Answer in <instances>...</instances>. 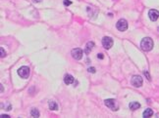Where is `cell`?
<instances>
[{
    "label": "cell",
    "instance_id": "obj_4",
    "mask_svg": "<svg viewBox=\"0 0 159 118\" xmlns=\"http://www.w3.org/2000/svg\"><path fill=\"white\" fill-rule=\"evenodd\" d=\"M18 74L21 78L27 79L29 76V68L28 67H21L18 69Z\"/></svg>",
    "mask_w": 159,
    "mask_h": 118
},
{
    "label": "cell",
    "instance_id": "obj_3",
    "mask_svg": "<svg viewBox=\"0 0 159 118\" xmlns=\"http://www.w3.org/2000/svg\"><path fill=\"white\" fill-rule=\"evenodd\" d=\"M131 83L133 86H135V87L140 88L142 86V77L141 75H134L131 79Z\"/></svg>",
    "mask_w": 159,
    "mask_h": 118
},
{
    "label": "cell",
    "instance_id": "obj_22",
    "mask_svg": "<svg viewBox=\"0 0 159 118\" xmlns=\"http://www.w3.org/2000/svg\"><path fill=\"white\" fill-rule=\"evenodd\" d=\"M0 87H1V93L4 91V88H3V86H2V84H1V86H0Z\"/></svg>",
    "mask_w": 159,
    "mask_h": 118
},
{
    "label": "cell",
    "instance_id": "obj_1",
    "mask_svg": "<svg viewBox=\"0 0 159 118\" xmlns=\"http://www.w3.org/2000/svg\"><path fill=\"white\" fill-rule=\"evenodd\" d=\"M153 46H154V42L150 37H144L141 41V48L145 52L151 51L153 49Z\"/></svg>",
    "mask_w": 159,
    "mask_h": 118
},
{
    "label": "cell",
    "instance_id": "obj_9",
    "mask_svg": "<svg viewBox=\"0 0 159 118\" xmlns=\"http://www.w3.org/2000/svg\"><path fill=\"white\" fill-rule=\"evenodd\" d=\"M94 47V43L92 41H89L87 43V45H86V49H84V53L87 54V55H88V54L91 52L92 48Z\"/></svg>",
    "mask_w": 159,
    "mask_h": 118
},
{
    "label": "cell",
    "instance_id": "obj_17",
    "mask_svg": "<svg viewBox=\"0 0 159 118\" xmlns=\"http://www.w3.org/2000/svg\"><path fill=\"white\" fill-rule=\"evenodd\" d=\"M143 73H144V75H145V77L147 78V80H148V81H150V80H151V77H150L149 73H148V71L145 70V71H143Z\"/></svg>",
    "mask_w": 159,
    "mask_h": 118
},
{
    "label": "cell",
    "instance_id": "obj_7",
    "mask_svg": "<svg viewBox=\"0 0 159 118\" xmlns=\"http://www.w3.org/2000/svg\"><path fill=\"white\" fill-rule=\"evenodd\" d=\"M71 55L72 57L77 60V61H80L82 58V55H83V52L81 48H75V49H73L72 52H71Z\"/></svg>",
    "mask_w": 159,
    "mask_h": 118
},
{
    "label": "cell",
    "instance_id": "obj_18",
    "mask_svg": "<svg viewBox=\"0 0 159 118\" xmlns=\"http://www.w3.org/2000/svg\"><path fill=\"white\" fill-rule=\"evenodd\" d=\"M63 3H64L65 6H70V5L72 4V1H70V0H64V1H63Z\"/></svg>",
    "mask_w": 159,
    "mask_h": 118
},
{
    "label": "cell",
    "instance_id": "obj_11",
    "mask_svg": "<svg viewBox=\"0 0 159 118\" xmlns=\"http://www.w3.org/2000/svg\"><path fill=\"white\" fill-rule=\"evenodd\" d=\"M48 107H49L50 110H53V111L58 110V104H57V103L54 102V101H50V102L48 103Z\"/></svg>",
    "mask_w": 159,
    "mask_h": 118
},
{
    "label": "cell",
    "instance_id": "obj_20",
    "mask_svg": "<svg viewBox=\"0 0 159 118\" xmlns=\"http://www.w3.org/2000/svg\"><path fill=\"white\" fill-rule=\"evenodd\" d=\"M97 57H98V59H100V60H102V59L104 58V56L102 55V54H98V55H97Z\"/></svg>",
    "mask_w": 159,
    "mask_h": 118
},
{
    "label": "cell",
    "instance_id": "obj_24",
    "mask_svg": "<svg viewBox=\"0 0 159 118\" xmlns=\"http://www.w3.org/2000/svg\"><path fill=\"white\" fill-rule=\"evenodd\" d=\"M158 30H159V27H158Z\"/></svg>",
    "mask_w": 159,
    "mask_h": 118
},
{
    "label": "cell",
    "instance_id": "obj_10",
    "mask_svg": "<svg viewBox=\"0 0 159 118\" xmlns=\"http://www.w3.org/2000/svg\"><path fill=\"white\" fill-rule=\"evenodd\" d=\"M74 77L72 76L71 74H65V76H64V82H65V84H67V85H71L73 82H74Z\"/></svg>",
    "mask_w": 159,
    "mask_h": 118
},
{
    "label": "cell",
    "instance_id": "obj_23",
    "mask_svg": "<svg viewBox=\"0 0 159 118\" xmlns=\"http://www.w3.org/2000/svg\"><path fill=\"white\" fill-rule=\"evenodd\" d=\"M35 2H39V1H41V0H34Z\"/></svg>",
    "mask_w": 159,
    "mask_h": 118
},
{
    "label": "cell",
    "instance_id": "obj_2",
    "mask_svg": "<svg viewBox=\"0 0 159 118\" xmlns=\"http://www.w3.org/2000/svg\"><path fill=\"white\" fill-rule=\"evenodd\" d=\"M104 103L105 105L109 107L110 109H112L113 111H117L119 109V104L117 103V101L114 100V99H107L104 101Z\"/></svg>",
    "mask_w": 159,
    "mask_h": 118
},
{
    "label": "cell",
    "instance_id": "obj_21",
    "mask_svg": "<svg viewBox=\"0 0 159 118\" xmlns=\"http://www.w3.org/2000/svg\"><path fill=\"white\" fill-rule=\"evenodd\" d=\"M1 117H10V116L7 114H1Z\"/></svg>",
    "mask_w": 159,
    "mask_h": 118
},
{
    "label": "cell",
    "instance_id": "obj_13",
    "mask_svg": "<svg viewBox=\"0 0 159 118\" xmlns=\"http://www.w3.org/2000/svg\"><path fill=\"white\" fill-rule=\"evenodd\" d=\"M152 115H153V111H152V109H151V108H146V109L143 111V114H142V116H143L144 118L151 117Z\"/></svg>",
    "mask_w": 159,
    "mask_h": 118
},
{
    "label": "cell",
    "instance_id": "obj_6",
    "mask_svg": "<svg viewBox=\"0 0 159 118\" xmlns=\"http://www.w3.org/2000/svg\"><path fill=\"white\" fill-rule=\"evenodd\" d=\"M116 27H117V29L120 30V31H125V30L128 29V21H127L125 19H121L117 21Z\"/></svg>",
    "mask_w": 159,
    "mask_h": 118
},
{
    "label": "cell",
    "instance_id": "obj_19",
    "mask_svg": "<svg viewBox=\"0 0 159 118\" xmlns=\"http://www.w3.org/2000/svg\"><path fill=\"white\" fill-rule=\"evenodd\" d=\"M88 72H90V73H94L96 70H95V68H94L93 67H88Z\"/></svg>",
    "mask_w": 159,
    "mask_h": 118
},
{
    "label": "cell",
    "instance_id": "obj_5",
    "mask_svg": "<svg viewBox=\"0 0 159 118\" xmlns=\"http://www.w3.org/2000/svg\"><path fill=\"white\" fill-rule=\"evenodd\" d=\"M113 44H114V41H113V39H112L111 37H109V36H104V37L102 38V46H103L106 50H109L110 48H112Z\"/></svg>",
    "mask_w": 159,
    "mask_h": 118
},
{
    "label": "cell",
    "instance_id": "obj_16",
    "mask_svg": "<svg viewBox=\"0 0 159 118\" xmlns=\"http://www.w3.org/2000/svg\"><path fill=\"white\" fill-rule=\"evenodd\" d=\"M0 57L1 58H5L6 57V52H5V50H4V48H0Z\"/></svg>",
    "mask_w": 159,
    "mask_h": 118
},
{
    "label": "cell",
    "instance_id": "obj_14",
    "mask_svg": "<svg viewBox=\"0 0 159 118\" xmlns=\"http://www.w3.org/2000/svg\"><path fill=\"white\" fill-rule=\"evenodd\" d=\"M30 115L33 116V117H35V118H37V117H39L40 113H39L38 109H36V108H33V109L30 110Z\"/></svg>",
    "mask_w": 159,
    "mask_h": 118
},
{
    "label": "cell",
    "instance_id": "obj_12",
    "mask_svg": "<svg viewBox=\"0 0 159 118\" xmlns=\"http://www.w3.org/2000/svg\"><path fill=\"white\" fill-rule=\"evenodd\" d=\"M129 107H130L131 110H136V109H139L141 107V104H140V103H137V102H132V103H130Z\"/></svg>",
    "mask_w": 159,
    "mask_h": 118
},
{
    "label": "cell",
    "instance_id": "obj_8",
    "mask_svg": "<svg viewBox=\"0 0 159 118\" xmlns=\"http://www.w3.org/2000/svg\"><path fill=\"white\" fill-rule=\"evenodd\" d=\"M148 17H149V19L152 21H156L159 18V11H157L155 9L149 10V12H148Z\"/></svg>",
    "mask_w": 159,
    "mask_h": 118
},
{
    "label": "cell",
    "instance_id": "obj_15",
    "mask_svg": "<svg viewBox=\"0 0 159 118\" xmlns=\"http://www.w3.org/2000/svg\"><path fill=\"white\" fill-rule=\"evenodd\" d=\"M1 106L3 107L4 109H6V110H11V108H12V105L10 104V103H7L6 105L3 103V104H1Z\"/></svg>",
    "mask_w": 159,
    "mask_h": 118
}]
</instances>
